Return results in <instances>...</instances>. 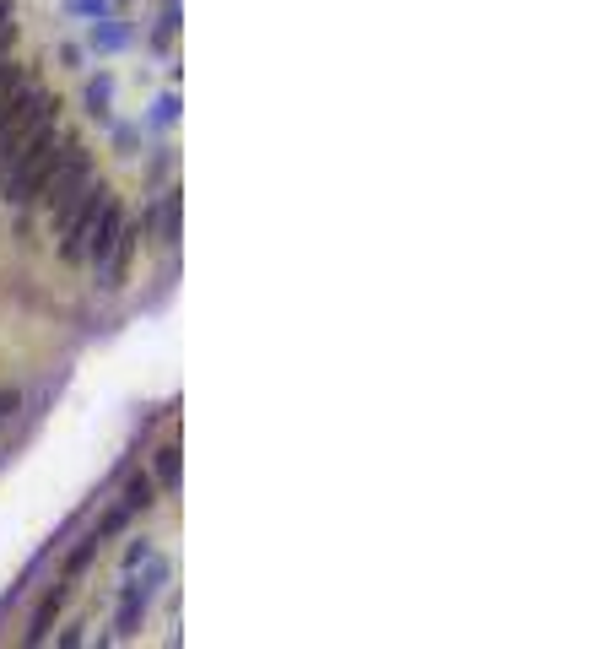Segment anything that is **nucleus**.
I'll use <instances>...</instances> for the list:
<instances>
[{"instance_id": "4", "label": "nucleus", "mask_w": 616, "mask_h": 649, "mask_svg": "<svg viewBox=\"0 0 616 649\" xmlns=\"http://www.w3.org/2000/svg\"><path fill=\"white\" fill-rule=\"evenodd\" d=\"M152 222H157V238H163V244H173V238H179V195H163V201H157V211H152Z\"/></svg>"}, {"instance_id": "2", "label": "nucleus", "mask_w": 616, "mask_h": 649, "mask_svg": "<svg viewBox=\"0 0 616 649\" xmlns=\"http://www.w3.org/2000/svg\"><path fill=\"white\" fill-rule=\"evenodd\" d=\"M55 152H60V136H55V125L49 130H38V136L22 147L17 157H6L0 163V190L11 195V201H33L38 190H44V179H49V168H55Z\"/></svg>"}, {"instance_id": "3", "label": "nucleus", "mask_w": 616, "mask_h": 649, "mask_svg": "<svg viewBox=\"0 0 616 649\" xmlns=\"http://www.w3.org/2000/svg\"><path fill=\"white\" fill-rule=\"evenodd\" d=\"M130 255H136V228H130V222L119 217V228H114V238H109V249H103V255L92 260V266H98V282H103V287H119V282H125Z\"/></svg>"}, {"instance_id": "5", "label": "nucleus", "mask_w": 616, "mask_h": 649, "mask_svg": "<svg viewBox=\"0 0 616 649\" xmlns=\"http://www.w3.org/2000/svg\"><path fill=\"white\" fill-rule=\"evenodd\" d=\"M157 482H163L168 493L179 487V449H157Z\"/></svg>"}, {"instance_id": "6", "label": "nucleus", "mask_w": 616, "mask_h": 649, "mask_svg": "<svg viewBox=\"0 0 616 649\" xmlns=\"http://www.w3.org/2000/svg\"><path fill=\"white\" fill-rule=\"evenodd\" d=\"M17 87H22V65H11L6 55H0V103H6Z\"/></svg>"}, {"instance_id": "7", "label": "nucleus", "mask_w": 616, "mask_h": 649, "mask_svg": "<svg viewBox=\"0 0 616 649\" xmlns=\"http://www.w3.org/2000/svg\"><path fill=\"white\" fill-rule=\"evenodd\" d=\"M11 412H17V390H0V422H6Z\"/></svg>"}, {"instance_id": "1", "label": "nucleus", "mask_w": 616, "mask_h": 649, "mask_svg": "<svg viewBox=\"0 0 616 649\" xmlns=\"http://www.w3.org/2000/svg\"><path fill=\"white\" fill-rule=\"evenodd\" d=\"M49 125H55V98H49L44 87L22 82L6 103H0V163H6V157H17L38 136V130H49Z\"/></svg>"}]
</instances>
